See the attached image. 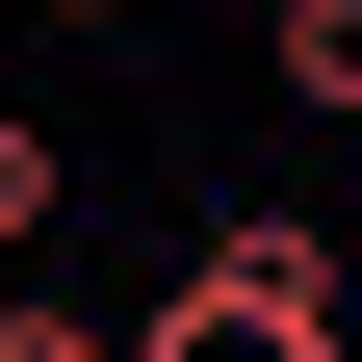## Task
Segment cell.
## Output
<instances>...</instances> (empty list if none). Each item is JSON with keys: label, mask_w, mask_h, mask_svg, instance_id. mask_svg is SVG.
Returning <instances> with one entry per match:
<instances>
[{"label": "cell", "mask_w": 362, "mask_h": 362, "mask_svg": "<svg viewBox=\"0 0 362 362\" xmlns=\"http://www.w3.org/2000/svg\"><path fill=\"white\" fill-rule=\"evenodd\" d=\"M52 207H78V156H52L26 104H0V285H26V233H52Z\"/></svg>", "instance_id": "obj_3"}, {"label": "cell", "mask_w": 362, "mask_h": 362, "mask_svg": "<svg viewBox=\"0 0 362 362\" xmlns=\"http://www.w3.org/2000/svg\"><path fill=\"white\" fill-rule=\"evenodd\" d=\"M259 78H285L310 129H362V0H285V26H259Z\"/></svg>", "instance_id": "obj_2"}, {"label": "cell", "mask_w": 362, "mask_h": 362, "mask_svg": "<svg viewBox=\"0 0 362 362\" xmlns=\"http://www.w3.org/2000/svg\"><path fill=\"white\" fill-rule=\"evenodd\" d=\"M0 362H129L104 310H52V285H0Z\"/></svg>", "instance_id": "obj_4"}, {"label": "cell", "mask_w": 362, "mask_h": 362, "mask_svg": "<svg viewBox=\"0 0 362 362\" xmlns=\"http://www.w3.org/2000/svg\"><path fill=\"white\" fill-rule=\"evenodd\" d=\"M129 362H362V285L310 207H207V259L129 310Z\"/></svg>", "instance_id": "obj_1"}, {"label": "cell", "mask_w": 362, "mask_h": 362, "mask_svg": "<svg viewBox=\"0 0 362 362\" xmlns=\"http://www.w3.org/2000/svg\"><path fill=\"white\" fill-rule=\"evenodd\" d=\"M26 26H129V0H26Z\"/></svg>", "instance_id": "obj_5"}]
</instances>
